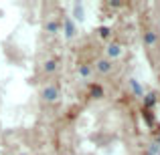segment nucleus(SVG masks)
<instances>
[{"label": "nucleus", "mask_w": 160, "mask_h": 155, "mask_svg": "<svg viewBox=\"0 0 160 155\" xmlns=\"http://www.w3.org/2000/svg\"><path fill=\"white\" fill-rule=\"evenodd\" d=\"M59 151L61 155H144L134 105L108 91L91 93L65 117Z\"/></svg>", "instance_id": "nucleus-1"}]
</instances>
